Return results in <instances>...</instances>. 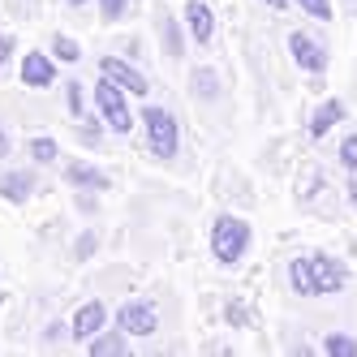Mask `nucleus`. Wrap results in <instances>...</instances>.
Instances as JSON below:
<instances>
[{"instance_id":"obj_11","label":"nucleus","mask_w":357,"mask_h":357,"mask_svg":"<svg viewBox=\"0 0 357 357\" xmlns=\"http://www.w3.org/2000/svg\"><path fill=\"white\" fill-rule=\"evenodd\" d=\"M22 82L35 86V91L52 86V82H56V65H52V56H43V52H26V56H22Z\"/></svg>"},{"instance_id":"obj_7","label":"nucleus","mask_w":357,"mask_h":357,"mask_svg":"<svg viewBox=\"0 0 357 357\" xmlns=\"http://www.w3.org/2000/svg\"><path fill=\"white\" fill-rule=\"evenodd\" d=\"M104 327H108V305H104V301H86V305H78V314H73V323H69V331H73L78 340L99 336Z\"/></svg>"},{"instance_id":"obj_6","label":"nucleus","mask_w":357,"mask_h":357,"mask_svg":"<svg viewBox=\"0 0 357 357\" xmlns=\"http://www.w3.org/2000/svg\"><path fill=\"white\" fill-rule=\"evenodd\" d=\"M289 52H293L297 69H305L310 78H319V73L327 69V52H323V43H314L305 31H293V35H289Z\"/></svg>"},{"instance_id":"obj_4","label":"nucleus","mask_w":357,"mask_h":357,"mask_svg":"<svg viewBox=\"0 0 357 357\" xmlns=\"http://www.w3.org/2000/svg\"><path fill=\"white\" fill-rule=\"evenodd\" d=\"M142 130H146V142L160 160H172L176 146H181V134H176V116L168 108H146L142 112Z\"/></svg>"},{"instance_id":"obj_28","label":"nucleus","mask_w":357,"mask_h":357,"mask_svg":"<svg viewBox=\"0 0 357 357\" xmlns=\"http://www.w3.org/2000/svg\"><path fill=\"white\" fill-rule=\"evenodd\" d=\"M78 138H82L86 146H95V142H99V130H78Z\"/></svg>"},{"instance_id":"obj_9","label":"nucleus","mask_w":357,"mask_h":357,"mask_svg":"<svg viewBox=\"0 0 357 357\" xmlns=\"http://www.w3.org/2000/svg\"><path fill=\"white\" fill-rule=\"evenodd\" d=\"M185 31H190V39L202 43V47L211 43L215 17H211V5H207V0H190V5H185Z\"/></svg>"},{"instance_id":"obj_13","label":"nucleus","mask_w":357,"mask_h":357,"mask_svg":"<svg viewBox=\"0 0 357 357\" xmlns=\"http://www.w3.org/2000/svg\"><path fill=\"white\" fill-rule=\"evenodd\" d=\"M336 121H344V104H340V99H323L319 112L310 116V138L331 134V130H336Z\"/></svg>"},{"instance_id":"obj_24","label":"nucleus","mask_w":357,"mask_h":357,"mask_svg":"<svg viewBox=\"0 0 357 357\" xmlns=\"http://www.w3.org/2000/svg\"><path fill=\"white\" fill-rule=\"evenodd\" d=\"M95 254V233H82L78 237V259H91Z\"/></svg>"},{"instance_id":"obj_21","label":"nucleus","mask_w":357,"mask_h":357,"mask_svg":"<svg viewBox=\"0 0 357 357\" xmlns=\"http://www.w3.org/2000/svg\"><path fill=\"white\" fill-rule=\"evenodd\" d=\"M65 99H69V112L73 116H86V99H82V82H65Z\"/></svg>"},{"instance_id":"obj_29","label":"nucleus","mask_w":357,"mask_h":357,"mask_svg":"<svg viewBox=\"0 0 357 357\" xmlns=\"http://www.w3.org/2000/svg\"><path fill=\"white\" fill-rule=\"evenodd\" d=\"M263 5H271V9H284V5H289V0H263Z\"/></svg>"},{"instance_id":"obj_30","label":"nucleus","mask_w":357,"mask_h":357,"mask_svg":"<svg viewBox=\"0 0 357 357\" xmlns=\"http://www.w3.org/2000/svg\"><path fill=\"white\" fill-rule=\"evenodd\" d=\"M65 5H69V9H82V5H86V0H65Z\"/></svg>"},{"instance_id":"obj_3","label":"nucleus","mask_w":357,"mask_h":357,"mask_svg":"<svg viewBox=\"0 0 357 357\" xmlns=\"http://www.w3.org/2000/svg\"><path fill=\"white\" fill-rule=\"evenodd\" d=\"M95 112H99V121H108L112 134H130L134 130V112H130V104H125V91L112 78H99V86H95Z\"/></svg>"},{"instance_id":"obj_27","label":"nucleus","mask_w":357,"mask_h":357,"mask_svg":"<svg viewBox=\"0 0 357 357\" xmlns=\"http://www.w3.org/2000/svg\"><path fill=\"white\" fill-rule=\"evenodd\" d=\"M9 151H13V142H9V130H5V125H0V160H5Z\"/></svg>"},{"instance_id":"obj_1","label":"nucleus","mask_w":357,"mask_h":357,"mask_svg":"<svg viewBox=\"0 0 357 357\" xmlns=\"http://www.w3.org/2000/svg\"><path fill=\"white\" fill-rule=\"evenodd\" d=\"M289 280H293V293H301V297H327L349 284V267L340 259H331V254L314 250V254H301V259L289 263Z\"/></svg>"},{"instance_id":"obj_26","label":"nucleus","mask_w":357,"mask_h":357,"mask_svg":"<svg viewBox=\"0 0 357 357\" xmlns=\"http://www.w3.org/2000/svg\"><path fill=\"white\" fill-rule=\"evenodd\" d=\"M245 305H228V323H237V327H245Z\"/></svg>"},{"instance_id":"obj_18","label":"nucleus","mask_w":357,"mask_h":357,"mask_svg":"<svg viewBox=\"0 0 357 357\" xmlns=\"http://www.w3.org/2000/svg\"><path fill=\"white\" fill-rule=\"evenodd\" d=\"M56 155H61V146L52 138H31V160L35 164H56Z\"/></svg>"},{"instance_id":"obj_20","label":"nucleus","mask_w":357,"mask_h":357,"mask_svg":"<svg viewBox=\"0 0 357 357\" xmlns=\"http://www.w3.org/2000/svg\"><path fill=\"white\" fill-rule=\"evenodd\" d=\"M194 86H198V95H207V99H220V78L211 69H198L194 73Z\"/></svg>"},{"instance_id":"obj_2","label":"nucleus","mask_w":357,"mask_h":357,"mask_svg":"<svg viewBox=\"0 0 357 357\" xmlns=\"http://www.w3.org/2000/svg\"><path fill=\"white\" fill-rule=\"evenodd\" d=\"M245 250H250V224L241 215H220L211 224V259L233 267L245 259Z\"/></svg>"},{"instance_id":"obj_8","label":"nucleus","mask_w":357,"mask_h":357,"mask_svg":"<svg viewBox=\"0 0 357 357\" xmlns=\"http://www.w3.org/2000/svg\"><path fill=\"white\" fill-rule=\"evenodd\" d=\"M99 73H104V78H112L121 91H134V95H146V91H151V86H146V78H142V73H138L130 61L104 56V61H99Z\"/></svg>"},{"instance_id":"obj_17","label":"nucleus","mask_w":357,"mask_h":357,"mask_svg":"<svg viewBox=\"0 0 357 357\" xmlns=\"http://www.w3.org/2000/svg\"><path fill=\"white\" fill-rule=\"evenodd\" d=\"M323 353H331V357H340V353H344V357H353V353H357V340H353V336H344V331H331V336L323 340Z\"/></svg>"},{"instance_id":"obj_10","label":"nucleus","mask_w":357,"mask_h":357,"mask_svg":"<svg viewBox=\"0 0 357 357\" xmlns=\"http://www.w3.org/2000/svg\"><path fill=\"white\" fill-rule=\"evenodd\" d=\"M31 194H35V176H31V168L0 172V198H5V202L22 207V202H31Z\"/></svg>"},{"instance_id":"obj_23","label":"nucleus","mask_w":357,"mask_h":357,"mask_svg":"<svg viewBox=\"0 0 357 357\" xmlns=\"http://www.w3.org/2000/svg\"><path fill=\"white\" fill-rule=\"evenodd\" d=\"M340 164H344L349 172H357V134H349V138L340 142Z\"/></svg>"},{"instance_id":"obj_16","label":"nucleus","mask_w":357,"mask_h":357,"mask_svg":"<svg viewBox=\"0 0 357 357\" xmlns=\"http://www.w3.org/2000/svg\"><path fill=\"white\" fill-rule=\"evenodd\" d=\"M52 56H56V61H65V65H73V61H82V47H78V39L56 35V39H52Z\"/></svg>"},{"instance_id":"obj_22","label":"nucleus","mask_w":357,"mask_h":357,"mask_svg":"<svg viewBox=\"0 0 357 357\" xmlns=\"http://www.w3.org/2000/svg\"><path fill=\"white\" fill-rule=\"evenodd\" d=\"M125 9H130V0H99V17L104 22H121Z\"/></svg>"},{"instance_id":"obj_12","label":"nucleus","mask_w":357,"mask_h":357,"mask_svg":"<svg viewBox=\"0 0 357 357\" xmlns=\"http://www.w3.org/2000/svg\"><path fill=\"white\" fill-rule=\"evenodd\" d=\"M65 181L73 190H108V172H99V168H91L82 160H69L65 164Z\"/></svg>"},{"instance_id":"obj_15","label":"nucleus","mask_w":357,"mask_h":357,"mask_svg":"<svg viewBox=\"0 0 357 357\" xmlns=\"http://www.w3.org/2000/svg\"><path fill=\"white\" fill-rule=\"evenodd\" d=\"M160 39H164V52H168V56H181L185 39H181V26H176V17L160 13Z\"/></svg>"},{"instance_id":"obj_31","label":"nucleus","mask_w":357,"mask_h":357,"mask_svg":"<svg viewBox=\"0 0 357 357\" xmlns=\"http://www.w3.org/2000/svg\"><path fill=\"white\" fill-rule=\"evenodd\" d=\"M349 198H353V207H357V181H353V185H349Z\"/></svg>"},{"instance_id":"obj_5","label":"nucleus","mask_w":357,"mask_h":357,"mask_svg":"<svg viewBox=\"0 0 357 357\" xmlns=\"http://www.w3.org/2000/svg\"><path fill=\"white\" fill-rule=\"evenodd\" d=\"M116 327L130 331V336H151V331L160 327V314H155L151 301H125L121 314H116Z\"/></svg>"},{"instance_id":"obj_25","label":"nucleus","mask_w":357,"mask_h":357,"mask_svg":"<svg viewBox=\"0 0 357 357\" xmlns=\"http://www.w3.org/2000/svg\"><path fill=\"white\" fill-rule=\"evenodd\" d=\"M9 56H13V35H0V69L9 65Z\"/></svg>"},{"instance_id":"obj_19","label":"nucleus","mask_w":357,"mask_h":357,"mask_svg":"<svg viewBox=\"0 0 357 357\" xmlns=\"http://www.w3.org/2000/svg\"><path fill=\"white\" fill-rule=\"evenodd\" d=\"M293 5L314 22H331V0H293Z\"/></svg>"},{"instance_id":"obj_14","label":"nucleus","mask_w":357,"mask_h":357,"mask_svg":"<svg viewBox=\"0 0 357 357\" xmlns=\"http://www.w3.org/2000/svg\"><path fill=\"white\" fill-rule=\"evenodd\" d=\"M86 344H91V353H95V357H99V353H125V349H130V331H121V327H104V331H99V336H91Z\"/></svg>"}]
</instances>
